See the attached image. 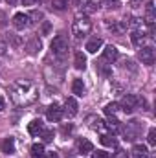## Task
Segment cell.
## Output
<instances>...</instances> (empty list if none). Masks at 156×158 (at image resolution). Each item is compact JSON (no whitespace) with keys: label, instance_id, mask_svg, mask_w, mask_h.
<instances>
[{"label":"cell","instance_id":"6da1fadb","mask_svg":"<svg viewBox=\"0 0 156 158\" xmlns=\"http://www.w3.org/2000/svg\"><path fill=\"white\" fill-rule=\"evenodd\" d=\"M37 98H39V90H37V86L31 81L22 79V81L13 83V86H11V99L18 107H28V105L35 103Z\"/></svg>","mask_w":156,"mask_h":158},{"label":"cell","instance_id":"7a4b0ae2","mask_svg":"<svg viewBox=\"0 0 156 158\" xmlns=\"http://www.w3.org/2000/svg\"><path fill=\"white\" fill-rule=\"evenodd\" d=\"M90 30H92V22H90V19H86V17H77V19L74 20V24H72V33L76 35V39L86 37V35L90 33Z\"/></svg>","mask_w":156,"mask_h":158},{"label":"cell","instance_id":"3957f363","mask_svg":"<svg viewBox=\"0 0 156 158\" xmlns=\"http://www.w3.org/2000/svg\"><path fill=\"white\" fill-rule=\"evenodd\" d=\"M51 52L57 59H64L68 53V40L64 39L63 35H57L55 39L51 40Z\"/></svg>","mask_w":156,"mask_h":158},{"label":"cell","instance_id":"277c9868","mask_svg":"<svg viewBox=\"0 0 156 158\" xmlns=\"http://www.w3.org/2000/svg\"><path fill=\"white\" fill-rule=\"evenodd\" d=\"M136 105H138V98H136L134 94H125V96L121 98V103H119V107H121L127 114H132L134 109H136Z\"/></svg>","mask_w":156,"mask_h":158},{"label":"cell","instance_id":"5b68a950","mask_svg":"<svg viewBox=\"0 0 156 158\" xmlns=\"http://www.w3.org/2000/svg\"><path fill=\"white\" fill-rule=\"evenodd\" d=\"M154 20H156L154 4H153V2H149V4L145 6V22H147V26H149V33H151V35L154 33Z\"/></svg>","mask_w":156,"mask_h":158},{"label":"cell","instance_id":"8992f818","mask_svg":"<svg viewBox=\"0 0 156 158\" xmlns=\"http://www.w3.org/2000/svg\"><path fill=\"white\" fill-rule=\"evenodd\" d=\"M140 59L143 64H153L156 59V53H154V48L153 46H143L140 50Z\"/></svg>","mask_w":156,"mask_h":158},{"label":"cell","instance_id":"52a82bcc","mask_svg":"<svg viewBox=\"0 0 156 158\" xmlns=\"http://www.w3.org/2000/svg\"><path fill=\"white\" fill-rule=\"evenodd\" d=\"M13 26L17 28V30H26L28 26H30V15L28 13H15V17H13Z\"/></svg>","mask_w":156,"mask_h":158},{"label":"cell","instance_id":"ba28073f","mask_svg":"<svg viewBox=\"0 0 156 158\" xmlns=\"http://www.w3.org/2000/svg\"><path fill=\"white\" fill-rule=\"evenodd\" d=\"M63 109L57 105V103H53V105H50L48 109H46V116H48V119L50 121H53V123H57V121H61V118H63Z\"/></svg>","mask_w":156,"mask_h":158},{"label":"cell","instance_id":"9c48e42d","mask_svg":"<svg viewBox=\"0 0 156 158\" xmlns=\"http://www.w3.org/2000/svg\"><path fill=\"white\" fill-rule=\"evenodd\" d=\"M105 26L112 31V33H123L125 30H127V26H129V22H123V20H107L105 22Z\"/></svg>","mask_w":156,"mask_h":158},{"label":"cell","instance_id":"30bf717a","mask_svg":"<svg viewBox=\"0 0 156 158\" xmlns=\"http://www.w3.org/2000/svg\"><path fill=\"white\" fill-rule=\"evenodd\" d=\"M117 57H119V52H117L116 46H107L105 50H103V61H107V63H114V61H117Z\"/></svg>","mask_w":156,"mask_h":158},{"label":"cell","instance_id":"8fae6325","mask_svg":"<svg viewBox=\"0 0 156 158\" xmlns=\"http://www.w3.org/2000/svg\"><path fill=\"white\" fill-rule=\"evenodd\" d=\"M40 50H42V42H40L39 37H33V39L28 40V44H26V52H28L30 55H37Z\"/></svg>","mask_w":156,"mask_h":158},{"label":"cell","instance_id":"7c38bea8","mask_svg":"<svg viewBox=\"0 0 156 158\" xmlns=\"http://www.w3.org/2000/svg\"><path fill=\"white\" fill-rule=\"evenodd\" d=\"M79 107H77V101L74 99V98H68L66 99V103H64V109H63V112L66 114V116H70V118H74L76 114H77Z\"/></svg>","mask_w":156,"mask_h":158},{"label":"cell","instance_id":"4fadbf2b","mask_svg":"<svg viewBox=\"0 0 156 158\" xmlns=\"http://www.w3.org/2000/svg\"><path fill=\"white\" fill-rule=\"evenodd\" d=\"M138 129H140L138 121H130V123H127V129H123L125 140H134V138H136V134H138Z\"/></svg>","mask_w":156,"mask_h":158},{"label":"cell","instance_id":"5bb4252c","mask_svg":"<svg viewBox=\"0 0 156 158\" xmlns=\"http://www.w3.org/2000/svg\"><path fill=\"white\" fill-rule=\"evenodd\" d=\"M77 6H79V9L83 13H86V15H90V13H94L97 9V4H94L92 0H79Z\"/></svg>","mask_w":156,"mask_h":158},{"label":"cell","instance_id":"9a60e30c","mask_svg":"<svg viewBox=\"0 0 156 158\" xmlns=\"http://www.w3.org/2000/svg\"><path fill=\"white\" fill-rule=\"evenodd\" d=\"M103 46V39L99 37H92V39L86 42V52L88 53H97V50Z\"/></svg>","mask_w":156,"mask_h":158},{"label":"cell","instance_id":"2e32d148","mask_svg":"<svg viewBox=\"0 0 156 158\" xmlns=\"http://www.w3.org/2000/svg\"><path fill=\"white\" fill-rule=\"evenodd\" d=\"M86 121H88L90 129H94V131H103V129L107 127V123H105L101 118H97V116H88Z\"/></svg>","mask_w":156,"mask_h":158},{"label":"cell","instance_id":"e0dca14e","mask_svg":"<svg viewBox=\"0 0 156 158\" xmlns=\"http://www.w3.org/2000/svg\"><path fill=\"white\" fill-rule=\"evenodd\" d=\"M42 131H44V125H42L40 119H33V121H30V125H28V132H30L31 136H39Z\"/></svg>","mask_w":156,"mask_h":158},{"label":"cell","instance_id":"ac0fdd59","mask_svg":"<svg viewBox=\"0 0 156 158\" xmlns=\"http://www.w3.org/2000/svg\"><path fill=\"white\" fill-rule=\"evenodd\" d=\"M132 158H147L149 156V149H147V145H142V143H136L134 147H132Z\"/></svg>","mask_w":156,"mask_h":158},{"label":"cell","instance_id":"d6986e66","mask_svg":"<svg viewBox=\"0 0 156 158\" xmlns=\"http://www.w3.org/2000/svg\"><path fill=\"white\" fill-rule=\"evenodd\" d=\"M77 149H79V153L86 155V153H92V151H94V145H92V142H90V140L81 138V140H77Z\"/></svg>","mask_w":156,"mask_h":158},{"label":"cell","instance_id":"ffe728a7","mask_svg":"<svg viewBox=\"0 0 156 158\" xmlns=\"http://www.w3.org/2000/svg\"><path fill=\"white\" fill-rule=\"evenodd\" d=\"M74 66L77 70H84L86 68V57H84L83 52H76V55H74Z\"/></svg>","mask_w":156,"mask_h":158},{"label":"cell","instance_id":"44dd1931","mask_svg":"<svg viewBox=\"0 0 156 158\" xmlns=\"http://www.w3.org/2000/svg\"><path fill=\"white\" fill-rule=\"evenodd\" d=\"M72 92L79 96V98H83L84 96V83H83V79H74V83H72Z\"/></svg>","mask_w":156,"mask_h":158},{"label":"cell","instance_id":"7402d4cb","mask_svg":"<svg viewBox=\"0 0 156 158\" xmlns=\"http://www.w3.org/2000/svg\"><path fill=\"white\" fill-rule=\"evenodd\" d=\"M2 153H6V155H13L15 153V140L13 138H6L2 142Z\"/></svg>","mask_w":156,"mask_h":158},{"label":"cell","instance_id":"603a6c76","mask_svg":"<svg viewBox=\"0 0 156 158\" xmlns=\"http://www.w3.org/2000/svg\"><path fill=\"white\" fill-rule=\"evenodd\" d=\"M130 40H132L134 46H140V48H142V44H143V40H145V33L140 31V30H134L132 35H130Z\"/></svg>","mask_w":156,"mask_h":158},{"label":"cell","instance_id":"cb8c5ba5","mask_svg":"<svg viewBox=\"0 0 156 158\" xmlns=\"http://www.w3.org/2000/svg\"><path fill=\"white\" fill-rule=\"evenodd\" d=\"M101 143L105 147H116L117 140L114 138V134H101Z\"/></svg>","mask_w":156,"mask_h":158},{"label":"cell","instance_id":"d4e9b609","mask_svg":"<svg viewBox=\"0 0 156 158\" xmlns=\"http://www.w3.org/2000/svg\"><path fill=\"white\" fill-rule=\"evenodd\" d=\"M31 155H33V158H42L44 156V145L42 143H33L31 145Z\"/></svg>","mask_w":156,"mask_h":158},{"label":"cell","instance_id":"484cf974","mask_svg":"<svg viewBox=\"0 0 156 158\" xmlns=\"http://www.w3.org/2000/svg\"><path fill=\"white\" fill-rule=\"evenodd\" d=\"M51 7L57 11H64L68 7V0H51Z\"/></svg>","mask_w":156,"mask_h":158},{"label":"cell","instance_id":"4316f807","mask_svg":"<svg viewBox=\"0 0 156 158\" xmlns=\"http://www.w3.org/2000/svg\"><path fill=\"white\" fill-rule=\"evenodd\" d=\"M101 6H103V7H107V9H119L121 2H119V0H103V2H101Z\"/></svg>","mask_w":156,"mask_h":158},{"label":"cell","instance_id":"83f0119b","mask_svg":"<svg viewBox=\"0 0 156 158\" xmlns=\"http://www.w3.org/2000/svg\"><path fill=\"white\" fill-rule=\"evenodd\" d=\"M117 110H119V105H117V103H109V105L105 107V114H109V116H114Z\"/></svg>","mask_w":156,"mask_h":158},{"label":"cell","instance_id":"f1b7e54d","mask_svg":"<svg viewBox=\"0 0 156 158\" xmlns=\"http://www.w3.org/2000/svg\"><path fill=\"white\" fill-rule=\"evenodd\" d=\"M107 127H109V129H110V131H112V134H116L117 131H119V129H121V127H119V121H117L116 118H110V121H109V123H107Z\"/></svg>","mask_w":156,"mask_h":158},{"label":"cell","instance_id":"f546056e","mask_svg":"<svg viewBox=\"0 0 156 158\" xmlns=\"http://www.w3.org/2000/svg\"><path fill=\"white\" fill-rule=\"evenodd\" d=\"M40 136H42L44 142H51V140H53V131H51V129H44V131L40 132Z\"/></svg>","mask_w":156,"mask_h":158},{"label":"cell","instance_id":"4dcf8cb0","mask_svg":"<svg viewBox=\"0 0 156 158\" xmlns=\"http://www.w3.org/2000/svg\"><path fill=\"white\" fill-rule=\"evenodd\" d=\"M147 142H149V145H156V129H151V131H149Z\"/></svg>","mask_w":156,"mask_h":158},{"label":"cell","instance_id":"1f68e13d","mask_svg":"<svg viewBox=\"0 0 156 158\" xmlns=\"http://www.w3.org/2000/svg\"><path fill=\"white\" fill-rule=\"evenodd\" d=\"M110 158H129V155H127V151H123V149H116V153H112Z\"/></svg>","mask_w":156,"mask_h":158},{"label":"cell","instance_id":"d6a6232c","mask_svg":"<svg viewBox=\"0 0 156 158\" xmlns=\"http://www.w3.org/2000/svg\"><path fill=\"white\" fill-rule=\"evenodd\" d=\"M92 158H110V155L105 151H96V153H92Z\"/></svg>","mask_w":156,"mask_h":158},{"label":"cell","instance_id":"836d02e7","mask_svg":"<svg viewBox=\"0 0 156 158\" xmlns=\"http://www.w3.org/2000/svg\"><path fill=\"white\" fill-rule=\"evenodd\" d=\"M142 24H143V22H142V19H136V17H134V19H130V26H132L134 30H138Z\"/></svg>","mask_w":156,"mask_h":158},{"label":"cell","instance_id":"e575fe53","mask_svg":"<svg viewBox=\"0 0 156 158\" xmlns=\"http://www.w3.org/2000/svg\"><path fill=\"white\" fill-rule=\"evenodd\" d=\"M72 129H74V127H72V123L63 125V134H70V132H72Z\"/></svg>","mask_w":156,"mask_h":158},{"label":"cell","instance_id":"d590c367","mask_svg":"<svg viewBox=\"0 0 156 158\" xmlns=\"http://www.w3.org/2000/svg\"><path fill=\"white\" fill-rule=\"evenodd\" d=\"M6 50H7V42L4 39H0V53H6Z\"/></svg>","mask_w":156,"mask_h":158},{"label":"cell","instance_id":"8d00e7d4","mask_svg":"<svg viewBox=\"0 0 156 158\" xmlns=\"http://www.w3.org/2000/svg\"><path fill=\"white\" fill-rule=\"evenodd\" d=\"M42 158H59V155L51 151V153H46V155H44V156H42Z\"/></svg>","mask_w":156,"mask_h":158},{"label":"cell","instance_id":"74e56055","mask_svg":"<svg viewBox=\"0 0 156 158\" xmlns=\"http://www.w3.org/2000/svg\"><path fill=\"white\" fill-rule=\"evenodd\" d=\"M48 31H50V24H48V22H44V24H42V33L46 35Z\"/></svg>","mask_w":156,"mask_h":158},{"label":"cell","instance_id":"f35d334b","mask_svg":"<svg viewBox=\"0 0 156 158\" xmlns=\"http://www.w3.org/2000/svg\"><path fill=\"white\" fill-rule=\"evenodd\" d=\"M6 22H4V13H0V26H4Z\"/></svg>","mask_w":156,"mask_h":158},{"label":"cell","instance_id":"ab89813d","mask_svg":"<svg viewBox=\"0 0 156 158\" xmlns=\"http://www.w3.org/2000/svg\"><path fill=\"white\" fill-rule=\"evenodd\" d=\"M22 2H24V4H26V6H31V4H33V2H35V0H22Z\"/></svg>","mask_w":156,"mask_h":158},{"label":"cell","instance_id":"60d3db41","mask_svg":"<svg viewBox=\"0 0 156 158\" xmlns=\"http://www.w3.org/2000/svg\"><path fill=\"white\" fill-rule=\"evenodd\" d=\"M6 2H7V4H9V6H15V4H17V2H18V0H6Z\"/></svg>","mask_w":156,"mask_h":158},{"label":"cell","instance_id":"b9f144b4","mask_svg":"<svg viewBox=\"0 0 156 158\" xmlns=\"http://www.w3.org/2000/svg\"><path fill=\"white\" fill-rule=\"evenodd\" d=\"M130 2H132V6H134V7H136V6H138V4H140V2H142V0H130Z\"/></svg>","mask_w":156,"mask_h":158},{"label":"cell","instance_id":"7bdbcfd3","mask_svg":"<svg viewBox=\"0 0 156 158\" xmlns=\"http://www.w3.org/2000/svg\"><path fill=\"white\" fill-rule=\"evenodd\" d=\"M2 110H4V99L0 98V112H2Z\"/></svg>","mask_w":156,"mask_h":158},{"label":"cell","instance_id":"ee69618b","mask_svg":"<svg viewBox=\"0 0 156 158\" xmlns=\"http://www.w3.org/2000/svg\"><path fill=\"white\" fill-rule=\"evenodd\" d=\"M35 2H39V4H42V2H46V0H35Z\"/></svg>","mask_w":156,"mask_h":158}]
</instances>
